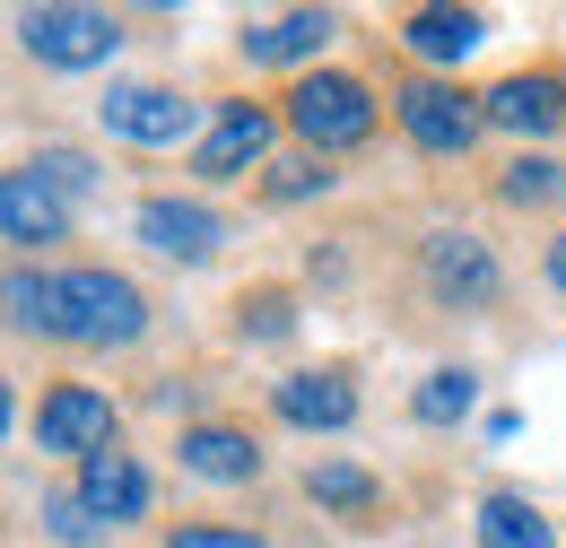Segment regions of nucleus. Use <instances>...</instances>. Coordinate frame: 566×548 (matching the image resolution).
Returning <instances> with one entry per match:
<instances>
[{"instance_id": "obj_10", "label": "nucleus", "mask_w": 566, "mask_h": 548, "mask_svg": "<svg viewBox=\"0 0 566 548\" xmlns=\"http://www.w3.org/2000/svg\"><path fill=\"white\" fill-rule=\"evenodd\" d=\"M140 244L148 253H166V262H210L218 244H227V218L201 201H140Z\"/></svg>"}, {"instance_id": "obj_9", "label": "nucleus", "mask_w": 566, "mask_h": 548, "mask_svg": "<svg viewBox=\"0 0 566 548\" xmlns=\"http://www.w3.org/2000/svg\"><path fill=\"white\" fill-rule=\"evenodd\" d=\"M271 410L287 426H314V435H340L357 426V383L340 366H305V375H280V392H271Z\"/></svg>"}, {"instance_id": "obj_4", "label": "nucleus", "mask_w": 566, "mask_h": 548, "mask_svg": "<svg viewBox=\"0 0 566 548\" xmlns=\"http://www.w3.org/2000/svg\"><path fill=\"white\" fill-rule=\"evenodd\" d=\"M392 114H401V131H410V148H427V157H471V139H480V96H462L453 78H401L392 87Z\"/></svg>"}, {"instance_id": "obj_25", "label": "nucleus", "mask_w": 566, "mask_h": 548, "mask_svg": "<svg viewBox=\"0 0 566 548\" xmlns=\"http://www.w3.org/2000/svg\"><path fill=\"white\" fill-rule=\"evenodd\" d=\"M166 548H271L262 531H235V523H184Z\"/></svg>"}, {"instance_id": "obj_22", "label": "nucleus", "mask_w": 566, "mask_h": 548, "mask_svg": "<svg viewBox=\"0 0 566 548\" xmlns=\"http://www.w3.org/2000/svg\"><path fill=\"white\" fill-rule=\"evenodd\" d=\"M235 323H244V340H287V331H296V296H287V287H253V296L235 305Z\"/></svg>"}, {"instance_id": "obj_27", "label": "nucleus", "mask_w": 566, "mask_h": 548, "mask_svg": "<svg viewBox=\"0 0 566 548\" xmlns=\"http://www.w3.org/2000/svg\"><path fill=\"white\" fill-rule=\"evenodd\" d=\"M549 287H558V296H566V235H558V244H549Z\"/></svg>"}, {"instance_id": "obj_5", "label": "nucleus", "mask_w": 566, "mask_h": 548, "mask_svg": "<svg viewBox=\"0 0 566 548\" xmlns=\"http://www.w3.org/2000/svg\"><path fill=\"white\" fill-rule=\"evenodd\" d=\"M105 131L132 139V148H175V139H192L201 123V105L192 96H175V87H157V78H123V87H105Z\"/></svg>"}, {"instance_id": "obj_12", "label": "nucleus", "mask_w": 566, "mask_h": 548, "mask_svg": "<svg viewBox=\"0 0 566 548\" xmlns=\"http://www.w3.org/2000/svg\"><path fill=\"white\" fill-rule=\"evenodd\" d=\"M175 462H184L192 479H210V487L262 479V444H253L244 426H218V418H201V426H184V435H175Z\"/></svg>"}, {"instance_id": "obj_13", "label": "nucleus", "mask_w": 566, "mask_h": 548, "mask_svg": "<svg viewBox=\"0 0 566 548\" xmlns=\"http://www.w3.org/2000/svg\"><path fill=\"white\" fill-rule=\"evenodd\" d=\"M62 226H71V209H62V192L35 166L0 175V235L9 244H62Z\"/></svg>"}, {"instance_id": "obj_14", "label": "nucleus", "mask_w": 566, "mask_h": 548, "mask_svg": "<svg viewBox=\"0 0 566 548\" xmlns=\"http://www.w3.org/2000/svg\"><path fill=\"white\" fill-rule=\"evenodd\" d=\"M332 35H340L332 9H280V18H253V27H244V62H271V70L314 62Z\"/></svg>"}, {"instance_id": "obj_2", "label": "nucleus", "mask_w": 566, "mask_h": 548, "mask_svg": "<svg viewBox=\"0 0 566 548\" xmlns=\"http://www.w3.org/2000/svg\"><path fill=\"white\" fill-rule=\"evenodd\" d=\"M287 123H296V139L314 157L323 148H357V139H375V87L349 78V70H305L287 87Z\"/></svg>"}, {"instance_id": "obj_21", "label": "nucleus", "mask_w": 566, "mask_h": 548, "mask_svg": "<svg viewBox=\"0 0 566 548\" xmlns=\"http://www.w3.org/2000/svg\"><path fill=\"white\" fill-rule=\"evenodd\" d=\"M262 175H271V183H262L271 201H323V192L340 183V175H332L323 157H280V166H262Z\"/></svg>"}, {"instance_id": "obj_26", "label": "nucleus", "mask_w": 566, "mask_h": 548, "mask_svg": "<svg viewBox=\"0 0 566 548\" xmlns=\"http://www.w3.org/2000/svg\"><path fill=\"white\" fill-rule=\"evenodd\" d=\"M44 523H53V540H87V531H96V514L78 505V487L71 496H44Z\"/></svg>"}, {"instance_id": "obj_18", "label": "nucleus", "mask_w": 566, "mask_h": 548, "mask_svg": "<svg viewBox=\"0 0 566 548\" xmlns=\"http://www.w3.org/2000/svg\"><path fill=\"white\" fill-rule=\"evenodd\" d=\"M471 401H480V375H471V366H436L419 392H410V418H419V426H462Z\"/></svg>"}, {"instance_id": "obj_19", "label": "nucleus", "mask_w": 566, "mask_h": 548, "mask_svg": "<svg viewBox=\"0 0 566 548\" xmlns=\"http://www.w3.org/2000/svg\"><path fill=\"white\" fill-rule=\"evenodd\" d=\"M305 496L332 505V514H375V505H384V479L357 471V462H314V471H305Z\"/></svg>"}, {"instance_id": "obj_1", "label": "nucleus", "mask_w": 566, "mask_h": 548, "mask_svg": "<svg viewBox=\"0 0 566 548\" xmlns=\"http://www.w3.org/2000/svg\"><path fill=\"white\" fill-rule=\"evenodd\" d=\"M148 331V296L123 271H62L44 305V340L71 348H132Z\"/></svg>"}, {"instance_id": "obj_23", "label": "nucleus", "mask_w": 566, "mask_h": 548, "mask_svg": "<svg viewBox=\"0 0 566 548\" xmlns=\"http://www.w3.org/2000/svg\"><path fill=\"white\" fill-rule=\"evenodd\" d=\"M27 166H35V175H44V183H53V192H62V201H78V192H87V183H96V166H87V157H78V148H35V157H27Z\"/></svg>"}, {"instance_id": "obj_11", "label": "nucleus", "mask_w": 566, "mask_h": 548, "mask_svg": "<svg viewBox=\"0 0 566 548\" xmlns=\"http://www.w3.org/2000/svg\"><path fill=\"white\" fill-rule=\"evenodd\" d=\"M480 114H489L496 131L541 139V131H558V123H566V78H549V70H514V78H496L489 96H480Z\"/></svg>"}, {"instance_id": "obj_15", "label": "nucleus", "mask_w": 566, "mask_h": 548, "mask_svg": "<svg viewBox=\"0 0 566 548\" xmlns=\"http://www.w3.org/2000/svg\"><path fill=\"white\" fill-rule=\"evenodd\" d=\"M148 471L132 462V453H96V462H78V505L96 514V523H140L148 514Z\"/></svg>"}, {"instance_id": "obj_20", "label": "nucleus", "mask_w": 566, "mask_h": 548, "mask_svg": "<svg viewBox=\"0 0 566 548\" xmlns=\"http://www.w3.org/2000/svg\"><path fill=\"white\" fill-rule=\"evenodd\" d=\"M514 209H541V201H566V166L558 157H514L505 166V183H496Z\"/></svg>"}, {"instance_id": "obj_16", "label": "nucleus", "mask_w": 566, "mask_h": 548, "mask_svg": "<svg viewBox=\"0 0 566 548\" xmlns=\"http://www.w3.org/2000/svg\"><path fill=\"white\" fill-rule=\"evenodd\" d=\"M401 44H410V53H419V62H471V53H480V44H489V18H480V9H410V18H401Z\"/></svg>"}, {"instance_id": "obj_8", "label": "nucleus", "mask_w": 566, "mask_h": 548, "mask_svg": "<svg viewBox=\"0 0 566 548\" xmlns=\"http://www.w3.org/2000/svg\"><path fill=\"white\" fill-rule=\"evenodd\" d=\"M271 157V105H218L210 114V131H201V148H192V166L210 175V183H235L244 166H262Z\"/></svg>"}, {"instance_id": "obj_3", "label": "nucleus", "mask_w": 566, "mask_h": 548, "mask_svg": "<svg viewBox=\"0 0 566 548\" xmlns=\"http://www.w3.org/2000/svg\"><path fill=\"white\" fill-rule=\"evenodd\" d=\"M18 44L53 70H105L123 44V18L114 9H71V0H35L18 9Z\"/></svg>"}, {"instance_id": "obj_6", "label": "nucleus", "mask_w": 566, "mask_h": 548, "mask_svg": "<svg viewBox=\"0 0 566 548\" xmlns=\"http://www.w3.org/2000/svg\"><path fill=\"white\" fill-rule=\"evenodd\" d=\"M427 296L453 305V314H480V305L505 296V271H496V253L480 244V235L444 226V235H427Z\"/></svg>"}, {"instance_id": "obj_24", "label": "nucleus", "mask_w": 566, "mask_h": 548, "mask_svg": "<svg viewBox=\"0 0 566 548\" xmlns=\"http://www.w3.org/2000/svg\"><path fill=\"white\" fill-rule=\"evenodd\" d=\"M44 305H53V278L9 271V323H18V331H44Z\"/></svg>"}, {"instance_id": "obj_7", "label": "nucleus", "mask_w": 566, "mask_h": 548, "mask_svg": "<svg viewBox=\"0 0 566 548\" xmlns=\"http://www.w3.org/2000/svg\"><path fill=\"white\" fill-rule=\"evenodd\" d=\"M35 444H44V453H71V462L114 453V401H105L96 383H53L44 410H35Z\"/></svg>"}, {"instance_id": "obj_17", "label": "nucleus", "mask_w": 566, "mask_h": 548, "mask_svg": "<svg viewBox=\"0 0 566 548\" xmlns=\"http://www.w3.org/2000/svg\"><path fill=\"white\" fill-rule=\"evenodd\" d=\"M480 548H558V531H549L523 496L496 487V496H480Z\"/></svg>"}]
</instances>
